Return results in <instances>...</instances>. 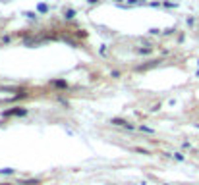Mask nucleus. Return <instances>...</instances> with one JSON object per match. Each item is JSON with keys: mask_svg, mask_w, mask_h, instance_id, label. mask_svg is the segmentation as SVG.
I'll return each mask as SVG.
<instances>
[{"mask_svg": "<svg viewBox=\"0 0 199 185\" xmlns=\"http://www.w3.org/2000/svg\"><path fill=\"white\" fill-rule=\"evenodd\" d=\"M25 112L27 110H23V108H14V110H8L6 116H25Z\"/></svg>", "mask_w": 199, "mask_h": 185, "instance_id": "nucleus-1", "label": "nucleus"}, {"mask_svg": "<svg viewBox=\"0 0 199 185\" xmlns=\"http://www.w3.org/2000/svg\"><path fill=\"white\" fill-rule=\"evenodd\" d=\"M112 124H114V125H124V127L132 129V125H130L128 121H124V120H120V118H112Z\"/></svg>", "mask_w": 199, "mask_h": 185, "instance_id": "nucleus-2", "label": "nucleus"}, {"mask_svg": "<svg viewBox=\"0 0 199 185\" xmlns=\"http://www.w3.org/2000/svg\"><path fill=\"white\" fill-rule=\"evenodd\" d=\"M0 91H2V93H15L18 89H14V87H0Z\"/></svg>", "mask_w": 199, "mask_h": 185, "instance_id": "nucleus-3", "label": "nucleus"}, {"mask_svg": "<svg viewBox=\"0 0 199 185\" xmlns=\"http://www.w3.org/2000/svg\"><path fill=\"white\" fill-rule=\"evenodd\" d=\"M66 18H68V19L74 18V10H68V12H66Z\"/></svg>", "mask_w": 199, "mask_h": 185, "instance_id": "nucleus-4", "label": "nucleus"}, {"mask_svg": "<svg viewBox=\"0 0 199 185\" xmlns=\"http://www.w3.org/2000/svg\"><path fill=\"white\" fill-rule=\"evenodd\" d=\"M39 12H46V4H41V6H39Z\"/></svg>", "mask_w": 199, "mask_h": 185, "instance_id": "nucleus-5", "label": "nucleus"}, {"mask_svg": "<svg viewBox=\"0 0 199 185\" xmlns=\"http://www.w3.org/2000/svg\"><path fill=\"white\" fill-rule=\"evenodd\" d=\"M141 131H147V133H153V129H151V127H143V125H141Z\"/></svg>", "mask_w": 199, "mask_h": 185, "instance_id": "nucleus-6", "label": "nucleus"}, {"mask_svg": "<svg viewBox=\"0 0 199 185\" xmlns=\"http://www.w3.org/2000/svg\"><path fill=\"white\" fill-rule=\"evenodd\" d=\"M0 185H8V183H0Z\"/></svg>", "mask_w": 199, "mask_h": 185, "instance_id": "nucleus-7", "label": "nucleus"}, {"mask_svg": "<svg viewBox=\"0 0 199 185\" xmlns=\"http://www.w3.org/2000/svg\"><path fill=\"white\" fill-rule=\"evenodd\" d=\"M197 127H199V124H197Z\"/></svg>", "mask_w": 199, "mask_h": 185, "instance_id": "nucleus-8", "label": "nucleus"}]
</instances>
